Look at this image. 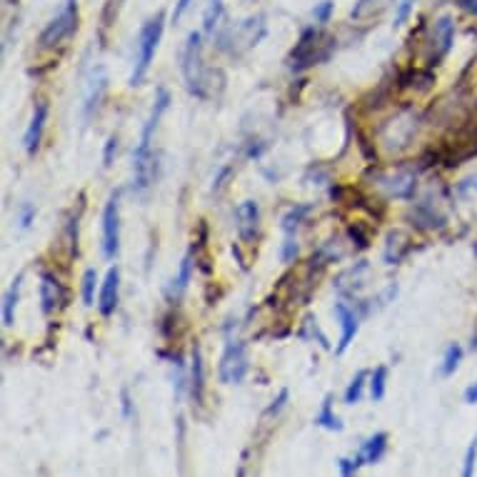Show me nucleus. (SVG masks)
<instances>
[{"instance_id":"obj_1","label":"nucleus","mask_w":477,"mask_h":477,"mask_svg":"<svg viewBox=\"0 0 477 477\" xmlns=\"http://www.w3.org/2000/svg\"><path fill=\"white\" fill-rule=\"evenodd\" d=\"M170 105V93L166 88H157L156 105L148 115L146 125H143V133L138 140V148L133 150V190L135 193H146L148 187L153 186V177H156V156H153V135H156L160 118Z\"/></svg>"},{"instance_id":"obj_2","label":"nucleus","mask_w":477,"mask_h":477,"mask_svg":"<svg viewBox=\"0 0 477 477\" xmlns=\"http://www.w3.org/2000/svg\"><path fill=\"white\" fill-rule=\"evenodd\" d=\"M180 68H183V78L190 95L196 98H208L210 95V78L213 71L205 68L203 62V35L200 33H190L186 41V48L180 52Z\"/></svg>"},{"instance_id":"obj_3","label":"nucleus","mask_w":477,"mask_h":477,"mask_svg":"<svg viewBox=\"0 0 477 477\" xmlns=\"http://www.w3.org/2000/svg\"><path fill=\"white\" fill-rule=\"evenodd\" d=\"M163 31H166V13H157L150 21L140 28V35H138V45H135V62H133V73H130V85H143L148 78V71H150V62L156 58L157 45H160V38H163Z\"/></svg>"},{"instance_id":"obj_4","label":"nucleus","mask_w":477,"mask_h":477,"mask_svg":"<svg viewBox=\"0 0 477 477\" xmlns=\"http://www.w3.org/2000/svg\"><path fill=\"white\" fill-rule=\"evenodd\" d=\"M332 48H335V43H332L330 35H325L320 28H308V31H302L301 41L295 43L291 58H288V65L295 73H302V71H308L312 65L328 61Z\"/></svg>"},{"instance_id":"obj_5","label":"nucleus","mask_w":477,"mask_h":477,"mask_svg":"<svg viewBox=\"0 0 477 477\" xmlns=\"http://www.w3.org/2000/svg\"><path fill=\"white\" fill-rule=\"evenodd\" d=\"M417 128H420V115L413 108H403L400 113H395L390 120H385L380 128V143L387 153H403L413 146Z\"/></svg>"},{"instance_id":"obj_6","label":"nucleus","mask_w":477,"mask_h":477,"mask_svg":"<svg viewBox=\"0 0 477 477\" xmlns=\"http://www.w3.org/2000/svg\"><path fill=\"white\" fill-rule=\"evenodd\" d=\"M265 15H255L248 21L235 23L233 28L223 31L218 35L220 51L230 52V55H243L250 48H255L262 38H265Z\"/></svg>"},{"instance_id":"obj_7","label":"nucleus","mask_w":477,"mask_h":477,"mask_svg":"<svg viewBox=\"0 0 477 477\" xmlns=\"http://www.w3.org/2000/svg\"><path fill=\"white\" fill-rule=\"evenodd\" d=\"M75 31H78V3L75 0H65L58 15L41 33L38 45H41L43 51H52V48H58V45L68 41Z\"/></svg>"},{"instance_id":"obj_8","label":"nucleus","mask_w":477,"mask_h":477,"mask_svg":"<svg viewBox=\"0 0 477 477\" xmlns=\"http://www.w3.org/2000/svg\"><path fill=\"white\" fill-rule=\"evenodd\" d=\"M248 370L250 365H248V350H245V343L238 340V338H228L225 353L220 358V367H218L220 383L240 385L245 380Z\"/></svg>"},{"instance_id":"obj_9","label":"nucleus","mask_w":477,"mask_h":477,"mask_svg":"<svg viewBox=\"0 0 477 477\" xmlns=\"http://www.w3.org/2000/svg\"><path fill=\"white\" fill-rule=\"evenodd\" d=\"M453 41H455V23L450 15H443L437 18L435 25H433V35L427 38V68H435L443 62L450 48H453Z\"/></svg>"},{"instance_id":"obj_10","label":"nucleus","mask_w":477,"mask_h":477,"mask_svg":"<svg viewBox=\"0 0 477 477\" xmlns=\"http://www.w3.org/2000/svg\"><path fill=\"white\" fill-rule=\"evenodd\" d=\"M120 250V193L108 197L103 208V253L113 260Z\"/></svg>"},{"instance_id":"obj_11","label":"nucleus","mask_w":477,"mask_h":477,"mask_svg":"<svg viewBox=\"0 0 477 477\" xmlns=\"http://www.w3.org/2000/svg\"><path fill=\"white\" fill-rule=\"evenodd\" d=\"M380 186L385 187V193L390 197H397V200H413L417 187L415 170L400 167V170H395V173L380 176Z\"/></svg>"},{"instance_id":"obj_12","label":"nucleus","mask_w":477,"mask_h":477,"mask_svg":"<svg viewBox=\"0 0 477 477\" xmlns=\"http://www.w3.org/2000/svg\"><path fill=\"white\" fill-rule=\"evenodd\" d=\"M68 305V288L52 272H41V310L43 315H52Z\"/></svg>"},{"instance_id":"obj_13","label":"nucleus","mask_w":477,"mask_h":477,"mask_svg":"<svg viewBox=\"0 0 477 477\" xmlns=\"http://www.w3.org/2000/svg\"><path fill=\"white\" fill-rule=\"evenodd\" d=\"M367 282H370V262L360 260V262H355L353 268L343 270L335 278V291L340 295H360L367 288Z\"/></svg>"},{"instance_id":"obj_14","label":"nucleus","mask_w":477,"mask_h":477,"mask_svg":"<svg viewBox=\"0 0 477 477\" xmlns=\"http://www.w3.org/2000/svg\"><path fill=\"white\" fill-rule=\"evenodd\" d=\"M235 220H238V235L243 243L253 245L260 233V205L255 200H243L235 208Z\"/></svg>"},{"instance_id":"obj_15","label":"nucleus","mask_w":477,"mask_h":477,"mask_svg":"<svg viewBox=\"0 0 477 477\" xmlns=\"http://www.w3.org/2000/svg\"><path fill=\"white\" fill-rule=\"evenodd\" d=\"M335 318H338V322H340V343H338V348H335V353L343 355L348 348H350V343L355 340V335H358V330H360V315L353 310V308H348L345 302H335Z\"/></svg>"},{"instance_id":"obj_16","label":"nucleus","mask_w":477,"mask_h":477,"mask_svg":"<svg viewBox=\"0 0 477 477\" xmlns=\"http://www.w3.org/2000/svg\"><path fill=\"white\" fill-rule=\"evenodd\" d=\"M45 120H48V103L45 100H38L35 108H33V118L28 130H25V138H23V148L28 156H35L38 148H41L43 140V130H45Z\"/></svg>"},{"instance_id":"obj_17","label":"nucleus","mask_w":477,"mask_h":477,"mask_svg":"<svg viewBox=\"0 0 477 477\" xmlns=\"http://www.w3.org/2000/svg\"><path fill=\"white\" fill-rule=\"evenodd\" d=\"M118 298H120V270L110 268L105 272V281L100 285V298H98V310L103 318H110L118 308Z\"/></svg>"},{"instance_id":"obj_18","label":"nucleus","mask_w":477,"mask_h":477,"mask_svg":"<svg viewBox=\"0 0 477 477\" xmlns=\"http://www.w3.org/2000/svg\"><path fill=\"white\" fill-rule=\"evenodd\" d=\"M407 218L413 220V225L417 230H443L447 225L445 215H440L430 200H423V203L413 205L410 213H407Z\"/></svg>"},{"instance_id":"obj_19","label":"nucleus","mask_w":477,"mask_h":477,"mask_svg":"<svg viewBox=\"0 0 477 477\" xmlns=\"http://www.w3.org/2000/svg\"><path fill=\"white\" fill-rule=\"evenodd\" d=\"M190 397L197 407L205 405V363H203V350L200 343L193 345V360H190Z\"/></svg>"},{"instance_id":"obj_20","label":"nucleus","mask_w":477,"mask_h":477,"mask_svg":"<svg viewBox=\"0 0 477 477\" xmlns=\"http://www.w3.org/2000/svg\"><path fill=\"white\" fill-rule=\"evenodd\" d=\"M410 250H413V238H410L405 230H390V233H387V238H385V250H383V258L387 265L403 262Z\"/></svg>"},{"instance_id":"obj_21","label":"nucleus","mask_w":477,"mask_h":477,"mask_svg":"<svg viewBox=\"0 0 477 477\" xmlns=\"http://www.w3.org/2000/svg\"><path fill=\"white\" fill-rule=\"evenodd\" d=\"M105 91H108V75H105L103 68H98L91 81H88V91H85V103H83V118L88 120L91 115L100 108V100H103Z\"/></svg>"},{"instance_id":"obj_22","label":"nucleus","mask_w":477,"mask_h":477,"mask_svg":"<svg viewBox=\"0 0 477 477\" xmlns=\"http://www.w3.org/2000/svg\"><path fill=\"white\" fill-rule=\"evenodd\" d=\"M193 265H196V258H193V253H187L186 258L180 260V270H177V275L170 282V288H167V298L176 302L180 301L187 291V282L193 278Z\"/></svg>"},{"instance_id":"obj_23","label":"nucleus","mask_w":477,"mask_h":477,"mask_svg":"<svg viewBox=\"0 0 477 477\" xmlns=\"http://www.w3.org/2000/svg\"><path fill=\"white\" fill-rule=\"evenodd\" d=\"M435 83V75L433 71H417V68H407L403 73L397 75V88L407 91V88H417V91H430Z\"/></svg>"},{"instance_id":"obj_24","label":"nucleus","mask_w":477,"mask_h":477,"mask_svg":"<svg viewBox=\"0 0 477 477\" xmlns=\"http://www.w3.org/2000/svg\"><path fill=\"white\" fill-rule=\"evenodd\" d=\"M385 450H387V433H375V435L367 437L363 443V447H360V460H363V465L380 463Z\"/></svg>"},{"instance_id":"obj_25","label":"nucleus","mask_w":477,"mask_h":477,"mask_svg":"<svg viewBox=\"0 0 477 477\" xmlns=\"http://www.w3.org/2000/svg\"><path fill=\"white\" fill-rule=\"evenodd\" d=\"M21 282L23 275H18L3 295V325L5 328H13V322H15V305H18V295H21Z\"/></svg>"},{"instance_id":"obj_26","label":"nucleus","mask_w":477,"mask_h":477,"mask_svg":"<svg viewBox=\"0 0 477 477\" xmlns=\"http://www.w3.org/2000/svg\"><path fill=\"white\" fill-rule=\"evenodd\" d=\"M315 425L325 427V430H332V433H340V430H343V423H340V417L332 413V397L330 395L322 400L320 413L315 415Z\"/></svg>"},{"instance_id":"obj_27","label":"nucleus","mask_w":477,"mask_h":477,"mask_svg":"<svg viewBox=\"0 0 477 477\" xmlns=\"http://www.w3.org/2000/svg\"><path fill=\"white\" fill-rule=\"evenodd\" d=\"M310 210H312L310 205H292V208L288 210L281 220V228L285 230V235H292L295 230L301 228L302 220L310 215Z\"/></svg>"},{"instance_id":"obj_28","label":"nucleus","mask_w":477,"mask_h":477,"mask_svg":"<svg viewBox=\"0 0 477 477\" xmlns=\"http://www.w3.org/2000/svg\"><path fill=\"white\" fill-rule=\"evenodd\" d=\"M81 213H83V203H81L78 213L73 210L71 218H68V223H65V245H68V255H71V258L78 255V223H81Z\"/></svg>"},{"instance_id":"obj_29","label":"nucleus","mask_w":477,"mask_h":477,"mask_svg":"<svg viewBox=\"0 0 477 477\" xmlns=\"http://www.w3.org/2000/svg\"><path fill=\"white\" fill-rule=\"evenodd\" d=\"M463 363V348L460 345H447L445 358H443V365H440V373L443 377H450V375H455V370Z\"/></svg>"},{"instance_id":"obj_30","label":"nucleus","mask_w":477,"mask_h":477,"mask_svg":"<svg viewBox=\"0 0 477 477\" xmlns=\"http://www.w3.org/2000/svg\"><path fill=\"white\" fill-rule=\"evenodd\" d=\"M223 13H225V5H223V0H210L208 11H205V15H203V31L215 33L220 18H223Z\"/></svg>"},{"instance_id":"obj_31","label":"nucleus","mask_w":477,"mask_h":477,"mask_svg":"<svg viewBox=\"0 0 477 477\" xmlns=\"http://www.w3.org/2000/svg\"><path fill=\"white\" fill-rule=\"evenodd\" d=\"M301 338H302V340H310V338H318V343H320L322 348H325V350H330V343H328L325 332L320 330V325H318V320H315L312 315H308V318H305V322H302Z\"/></svg>"},{"instance_id":"obj_32","label":"nucleus","mask_w":477,"mask_h":477,"mask_svg":"<svg viewBox=\"0 0 477 477\" xmlns=\"http://www.w3.org/2000/svg\"><path fill=\"white\" fill-rule=\"evenodd\" d=\"M385 385H387V367L380 365V367H375L373 375H370V395H373L375 403H380L385 397Z\"/></svg>"},{"instance_id":"obj_33","label":"nucleus","mask_w":477,"mask_h":477,"mask_svg":"<svg viewBox=\"0 0 477 477\" xmlns=\"http://www.w3.org/2000/svg\"><path fill=\"white\" fill-rule=\"evenodd\" d=\"M95 285H98V272L93 268H88L83 275V285H81L85 308H93L95 305Z\"/></svg>"},{"instance_id":"obj_34","label":"nucleus","mask_w":477,"mask_h":477,"mask_svg":"<svg viewBox=\"0 0 477 477\" xmlns=\"http://www.w3.org/2000/svg\"><path fill=\"white\" fill-rule=\"evenodd\" d=\"M365 380H367V373H365V370H360V373L355 375L353 383L348 385V390H345V405H355L363 400Z\"/></svg>"},{"instance_id":"obj_35","label":"nucleus","mask_w":477,"mask_h":477,"mask_svg":"<svg viewBox=\"0 0 477 477\" xmlns=\"http://www.w3.org/2000/svg\"><path fill=\"white\" fill-rule=\"evenodd\" d=\"M348 238L353 240V245L358 250L370 248V235L365 233V228L360 225V223H355V225H350V228H348Z\"/></svg>"},{"instance_id":"obj_36","label":"nucleus","mask_w":477,"mask_h":477,"mask_svg":"<svg viewBox=\"0 0 477 477\" xmlns=\"http://www.w3.org/2000/svg\"><path fill=\"white\" fill-rule=\"evenodd\" d=\"M355 140H358V146H360V150H363V156L370 160V166H375V163H377V153H375V146L370 143V138H367L363 130H358V128H355Z\"/></svg>"},{"instance_id":"obj_37","label":"nucleus","mask_w":477,"mask_h":477,"mask_svg":"<svg viewBox=\"0 0 477 477\" xmlns=\"http://www.w3.org/2000/svg\"><path fill=\"white\" fill-rule=\"evenodd\" d=\"M298 253H301V245H298V240L292 238V235H288L285 238V243H282V248H281V260L282 262H295L298 260Z\"/></svg>"},{"instance_id":"obj_38","label":"nucleus","mask_w":477,"mask_h":477,"mask_svg":"<svg viewBox=\"0 0 477 477\" xmlns=\"http://www.w3.org/2000/svg\"><path fill=\"white\" fill-rule=\"evenodd\" d=\"M413 5H415V0H395V28H400L410 18Z\"/></svg>"},{"instance_id":"obj_39","label":"nucleus","mask_w":477,"mask_h":477,"mask_svg":"<svg viewBox=\"0 0 477 477\" xmlns=\"http://www.w3.org/2000/svg\"><path fill=\"white\" fill-rule=\"evenodd\" d=\"M475 463H477V437L470 443L465 453V463H463V475L470 477L475 475Z\"/></svg>"},{"instance_id":"obj_40","label":"nucleus","mask_w":477,"mask_h":477,"mask_svg":"<svg viewBox=\"0 0 477 477\" xmlns=\"http://www.w3.org/2000/svg\"><path fill=\"white\" fill-rule=\"evenodd\" d=\"M360 465H363L360 455L358 457H340V463H338V467H340V475H345V477L355 475V472L360 470Z\"/></svg>"},{"instance_id":"obj_41","label":"nucleus","mask_w":477,"mask_h":477,"mask_svg":"<svg viewBox=\"0 0 477 477\" xmlns=\"http://www.w3.org/2000/svg\"><path fill=\"white\" fill-rule=\"evenodd\" d=\"M330 15H332L330 0H322V3L315 5V11H312V18H315V23H320V25H325V23L330 21Z\"/></svg>"},{"instance_id":"obj_42","label":"nucleus","mask_w":477,"mask_h":477,"mask_svg":"<svg viewBox=\"0 0 477 477\" xmlns=\"http://www.w3.org/2000/svg\"><path fill=\"white\" fill-rule=\"evenodd\" d=\"M373 3H377V0H358V5L353 8L355 21H363V18H367V15H373L375 13Z\"/></svg>"},{"instance_id":"obj_43","label":"nucleus","mask_w":477,"mask_h":477,"mask_svg":"<svg viewBox=\"0 0 477 477\" xmlns=\"http://www.w3.org/2000/svg\"><path fill=\"white\" fill-rule=\"evenodd\" d=\"M115 153H118V135H110V138H108V143H105L103 167H110V166H113Z\"/></svg>"},{"instance_id":"obj_44","label":"nucleus","mask_w":477,"mask_h":477,"mask_svg":"<svg viewBox=\"0 0 477 477\" xmlns=\"http://www.w3.org/2000/svg\"><path fill=\"white\" fill-rule=\"evenodd\" d=\"M288 397H291V393H288V390H281V395H278V400H275V403L270 405L268 410H265V417L278 415L282 407H285V403H288Z\"/></svg>"},{"instance_id":"obj_45","label":"nucleus","mask_w":477,"mask_h":477,"mask_svg":"<svg viewBox=\"0 0 477 477\" xmlns=\"http://www.w3.org/2000/svg\"><path fill=\"white\" fill-rule=\"evenodd\" d=\"M21 228H31V223L35 220V205H31V203H25L21 208Z\"/></svg>"},{"instance_id":"obj_46","label":"nucleus","mask_w":477,"mask_h":477,"mask_svg":"<svg viewBox=\"0 0 477 477\" xmlns=\"http://www.w3.org/2000/svg\"><path fill=\"white\" fill-rule=\"evenodd\" d=\"M470 190H475V193H477V176L465 177V180H463V183L457 186V193H460V196H470Z\"/></svg>"},{"instance_id":"obj_47","label":"nucleus","mask_w":477,"mask_h":477,"mask_svg":"<svg viewBox=\"0 0 477 477\" xmlns=\"http://www.w3.org/2000/svg\"><path fill=\"white\" fill-rule=\"evenodd\" d=\"M190 5H193V0H177L176 11H173V23H180V18L186 15Z\"/></svg>"},{"instance_id":"obj_48","label":"nucleus","mask_w":477,"mask_h":477,"mask_svg":"<svg viewBox=\"0 0 477 477\" xmlns=\"http://www.w3.org/2000/svg\"><path fill=\"white\" fill-rule=\"evenodd\" d=\"M120 405H123V417L133 415V403H130V393H128V387L120 390Z\"/></svg>"},{"instance_id":"obj_49","label":"nucleus","mask_w":477,"mask_h":477,"mask_svg":"<svg viewBox=\"0 0 477 477\" xmlns=\"http://www.w3.org/2000/svg\"><path fill=\"white\" fill-rule=\"evenodd\" d=\"M465 403L467 405H477V383L470 385L465 390Z\"/></svg>"},{"instance_id":"obj_50","label":"nucleus","mask_w":477,"mask_h":477,"mask_svg":"<svg viewBox=\"0 0 477 477\" xmlns=\"http://www.w3.org/2000/svg\"><path fill=\"white\" fill-rule=\"evenodd\" d=\"M457 5L467 13H475L477 15V0H457Z\"/></svg>"}]
</instances>
